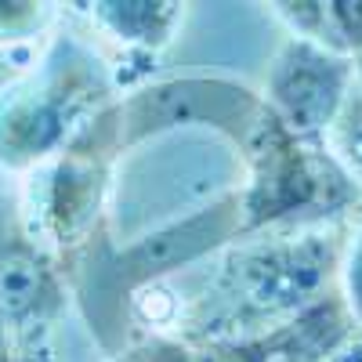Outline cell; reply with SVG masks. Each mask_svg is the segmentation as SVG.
<instances>
[{
    "instance_id": "cell-1",
    "label": "cell",
    "mask_w": 362,
    "mask_h": 362,
    "mask_svg": "<svg viewBox=\"0 0 362 362\" xmlns=\"http://www.w3.org/2000/svg\"><path fill=\"white\" fill-rule=\"evenodd\" d=\"M243 239L247 243L225 257L214 293H206V322H218V337L257 334L326 297L348 243L334 225L276 228Z\"/></svg>"
},
{
    "instance_id": "cell-2",
    "label": "cell",
    "mask_w": 362,
    "mask_h": 362,
    "mask_svg": "<svg viewBox=\"0 0 362 362\" xmlns=\"http://www.w3.org/2000/svg\"><path fill=\"white\" fill-rule=\"evenodd\" d=\"M109 102L102 58L76 37H54L33 69L0 87V170L33 174Z\"/></svg>"
},
{
    "instance_id": "cell-3",
    "label": "cell",
    "mask_w": 362,
    "mask_h": 362,
    "mask_svg": "<svg viewBox=\"0 0 362 362\" xmlns=\"http://www.w3.org/2000/svg\"><path fill=\"white\" fill-rule=\"evenodd\" d=\"M127 153L119 131L116 98L98 109L69 138L62 153H54L25 181L22 218L40 243L66 264H73L102 232L105 199L112 189V170Z\"/></svg>"
},
{
    "instance_id": "cell-4",
    "label": "cell",
    "mask_w": 362,
    "mask_h": 362,
    "mask_svg": "<svg viewBox=\"0 0 362 362\" xmlns=\"http://www.w3.org/2000/svg\"><path fill=\"white\" fill-rule=\"evenodd\" d=\"M261 109H264V98L247 83L206 80V76L167 80L116 102L119 131H124L127 148L148 138H160L174 127H210L239 148V141L247 138Z\"/></svg>"
},
{
    "instance_id": "cell-5",
    "label": "cell",
    "mask_w": 362,
    "mask_h": 362,
    "mask_svg": "<svg viewBox=\"0 0 362 362\" xmlns=\"http://www.w3.org/2000/svg\"><path fill=\"white\" fill-rule=\"evenodd\" d=\"M351 87L355 54L290 33L268 62L261 98L293 134L308 141H326V131L334 127Z\"/></svg>"
},
{
    "instance_id": "cell-6",
    "label": "cell",
    "mask_w": 362,
    "mask_h": 362,
    "mask_svg": "<svg viewBox=\"0 0 362 362\" xmlns=\"http://www.w3.org/2000/svg\"><path fill=\"white\" fill-rule=\"evenodd\" d=\"M235 239H243L239 189L225 192L221 199L189 214L185 221L163 225L156 232L134 239L124 250H109L105 264H90V272H95L98 290H109L116 300H124V290H138L181 264H192L206 254L221 250L225 243H235Z\"/></svg>"
},
{
    "instance_id": "cell-7",
    "label": "cell",
    "mask_w": 362,
    "mask_h": 362,
    "mask_svg": "<svg viewBox=\"0 0 362 362\" xmlns=\"http://www.w3.org/2000/svg\"><path fill=\"white\" fill-rule=\"evenodd\" d=\"M66 308V268L29 232L22 206L0 199V322L8 337L51 326Z\"/></svg>"
},
{
    "instance_id": "cell-8",
    "label": "cell",
    "mask_w": 362,
    "mask_h": 362,
    "mask_svg": "<svg viewBox=\"0 0 362 362\" xmlns=\"http://www.w3.org/2000/svg\"><path fill=\"white\" fill-rule=\"evenodd\" d=\"M355 315L344 293L329 290L297 315L243 337H218L189 344V362H326L348 344Z\"/></svg>"
},
{
    "instance_id": "cell-9",
    "label": "cell",
    "mask_w": 362,
    "mask_h": 362,
    "mask_svg": "<svg viewBox=\"0 0 362 362\" xmlns=\"http://www.w3.org/2000/svg\"><path fill=\"white\" fill-rule=\"evenodd\" d=\"M189 0H90V18L105 37L138 51H163L185 22Z\"/></svg>"
},
{
    "instance_id": "cell-10",
    "label": "cell",
    "mask_w": 362,
    "mask_h": 362,
    "mask_svg": "<svg viewBox=\"0 0 362 362\" xmlns=\"http://www.w3.org/2000/svg\"><path fill=\"white\" fill-rule=\"evenodd\" d=\"M326 148L344 167V174L362 189V95H358V87H351L334 127L326 131Z\"/></svg>"
},
{
    "instance_id": "cell-11",
    "label": "cell",
    "mask_w": 362,
    "mask_h": 362,
    "mask_svg": "<svg viewBox=\"0 0 362 362\" xmlns=\"http://www.w3.org/2000/svg\"><path fill=\"white\" fill-rule=\"evenodd\" d=\"M54 18V0H0V47L29 44Z\"/></svg>"
},
{
    "instance_id": "cell-12",
    "label": "cell",
    "mask_w": 362,
    "mask_h": 362,
    "mask_svg": "<svg viewBox=\"0 0 362 362\" xmlns=\"http://www.w3.org/2000/svg\"><path fill=\"white\" fill-rule=\"evenodd\" d=\"M268 4L290 25V33L312 37L326 47L344 51L337 40V29H334V15H329V0H268Z\"/></svg>"
},
{
    "instance_id": "cell-13",
    "label": "cell",
    "mask_w": 362,
    "mask_h": 362,
    "mask_svg": "<svg viewBox=\"0 0 362 362\" xmlns=\"http://www.w3.org/2000/svg\"><path fill=\"white\" fill-rule=\"evenodd\" d=\"M341 279H344V300L355 315V322L362 326V218L351 232V239L344 243V257H341Z\"/></svg>"
},
{
    "instance_id": "cell-14",
    "label": "cell",
    "mask_w": 362,
    "mask_h": 362,
    "mask_svg": "<svg viewBox=\"0 0 362 362\" xmlns=\"http://www.w3.org/2000/svg\"><path fill=\"white\" fill-rule=\"evenodd\" d=\"M329 15H334L337 40L348 54L362 51V0H329Z\"/></svg>"
},
{
    "instance_id": "cell-15",
    "label": "cell",
    "mask_w": 362,
    "mask_h": 362,
    "mask_svg": "<svg viewBox=\"0 0 362 362\" xmlns=\"http://www.w3.org/2000/svg\"><path fill=\"white\" fill-rule=\"evenodd\" d=\"M0 362H15V358H11V337H8L4 322H0Z\"/></svg>"
},
{
    "instance_id": "cell-16",
    "label": "cell",
    "mask_w": 362,
    "mask_h": 362,
    "mask_svg": "<svg viewBox=\"0 0 362 362\" xmlns=\"http://www.w3.org/2000/svg\"><path fill=\"white\" fill-rule=\"evenodd\" d=\"M355 87H358V95H362V51L355 54Z\"/></svg>"
}]
</instances>
